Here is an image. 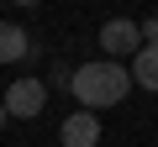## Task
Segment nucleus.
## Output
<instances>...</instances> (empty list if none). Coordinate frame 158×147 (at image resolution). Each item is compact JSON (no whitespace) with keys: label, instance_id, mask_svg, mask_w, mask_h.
Returning <instances> with one entry per match:
<instances>
[{"label":"nucleus","instance_id":"20e7f679","mask_svg":"<svg viewBox=\"0 0 158 147\" xmlns=\"http://www.w3.org/2000/svg\"><path fill=\"white\" fill-rule=\"evenodd\" d=\"M58 142H63V147H95V142H100V116H90V110H74V116L63 121Z\"/></svg>","mask_w":158,"mask_h":147},{"label":"nucleus","instance_id":"7ed1b4c3","mask_svg":"<svg viewBox=\"0 0 158 147\" xmlns=\"http://www.w3.org/2000/svg\"><path fill=\"white\" fill-rule=\"evenodd\" d=\"M0 105H6V116H16V121H32V116L48 110V84L42 79H16Z\"/></svg>","mask_w":158,"mask_h":147},{"label":"nucleus","instance_id":"0eeeda50","mask_svg":"<svg viewBox=\"0 0 158 147\" xmlns=\"http://www.w3.org/2000/svg\"><path fill=\"white\" fill-rule=\"evenodd\" d=\"M6 121H11V116H6V105H0V131H6Z\"/></svg>","mask_w":158,"mask_h":147},{"label":"nucleus","instance_id":"39448f33","mask_svg":"<svg viewBox=\"0 0 158 147\" xmlns=\"http://www.w3.org/2000/svg\"><path fill=\"white\" fill-rule=\"evenodd\" d=\"M21 58H32V37L16 21H0V63H21Z\"/></svg>","mask_w":158,"mask_h":147},{"label":"nucleus","instance_id":"423d86ee","mask_svg":"<svg viewBox=\"0 0 158 147\" xmlns=\"http://www.w3.org/2000/svg\"><path fill=\"white\" fill-rule=\"evenodd\" d=\"M132 84L158 95V42H153V47H142V53L132 58Z\"/></svg>","mask_w":158,"mask_h":147},{"label":"nucleus","instance_id":"f257e3e1","mask_svg":"<svg viewBox=\"0 0 158 147\" xmlns=\"http://www.w3.org/2000/svg\"><path fill=\"white\" fill-rule=\"evenodd\" d=\"M127 89H132V74L121 68V63H79L74 68V79H69V95L79 100V110H106V105H121L127 100Z\"/></svg>","mask_w":158,"mask_h":147},{"label":"nucleus","instance_id":"f03ea898","mask_svg":"<svg viewBox=\"0 0 158 147\" xmlns=\"http://www.w3.org/2000/svg\"><path fill=\"white\" fill-rule=\"evenodd\" d=\"M100 47H106V63H116V58H137V53H142V26H137L132 16H116V21L100 26Z\"/></svg>","mask_w":158,"mask_h":147}]
</instances>
